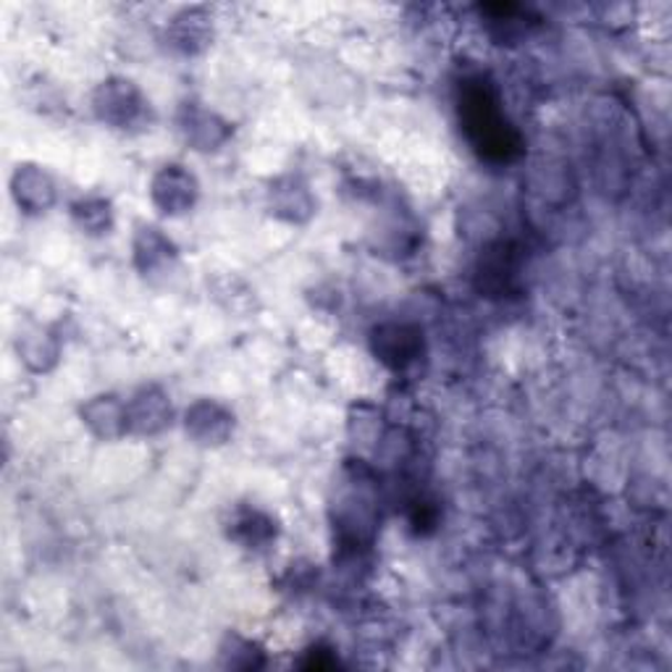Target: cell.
Instances as JSON below:
<instances>
[{
	"instance_id": "cell-3",
	"label": "cell",
	"mask_w": 672,
	"mask_h": 672,
	"mask_svg": "<svg viewBox=\"0 0 672 672\" xmlns=\"http://www.w3.org/2000/svg\"><path fill=\"white\" fill-rule=\"evenodd\" d=\"M192 195H195V182L184 171H179V166H171L156 179V200L158 205L166 207V213L184 211L186 205H192Z\"/></svg>"
},
{
	"instance_id": "cell-2",
	"label": "cell",
	"mask_w": 672,
	"mask_h": 672,
	"mask_svg": "<svg viewBox=\"0 0 672 672\" xmlns=\"http://www.w3.org/2000/svg\"><path fill=\"white\" fill-rule=\"evenodd\" d=\"M420 334L410 326H402V323H392V326H381L376 329V334H373V350H376V355L384 360L386 365H392V369H405V365H410L415 358H418L420 352Z\"/></svg>"
},
{
	"instance_id": "cell-1",
	"label": "cell",
	"mask_w": 672,
	"mask_h": 672,
	"mask_svg": "<svg viewBox=\"0 0 672 672\" xmlns=\"http://www.w3.org/2000/svg\"><path fill=\"white\" fill-rule=\"evenodd\" d=\"M460 121L470 145L487 161L510 163L521 156V135L504 116L497 89L481 76L460 85Z\"/></svg>"
},
{
	"instance_id": "cell-4",
	"label": "cell",
	"mask_w": 672,
	"mask_h": 672,
	"mask_svg": "<svg viewBox=\"0 0 672 672\" xmlns=\"http://www.w3.org/2000/svg\"><path fill=\"white\" fill-rule=\"evenodd\" d=\"M512 276H515V260H512V249L508 245H497L481 260V279L483 287L504 292L510 287Z\"/></svg>"
}]
</instances>
